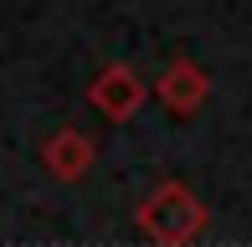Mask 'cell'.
Returning <instances> with one entry per match:
<instances>
[{
    "instance_id": "3957f363",
    "label": "cell",
    "mask_w": 252,
    "mask_h": 247,
    "mask_svg": "<svg viewBox=\"0 0 252 247\" xmlns=\"http://www.w3.org/2000/svg\"><path fill=\"white\" fill-rule=\"evenodd\" d=\"M155 98L170 108V114L190 119V114H201V108H206V98H211V77H206V67H201V62L175 57V62L165 67V72H159Z\"/></svg>"
},
{
    "instance_id": "277c9868",
    "label": "cell",
    "mask_w": 252,
    "mask_h": 247,
    "mask_svg": "<svg viewBox=\"0 0 252 247\" xmlns=\"http://www.w3.org/2000/svg\"><path fill=\"white\" fill-rule=\"evenodd\" d=\"M93 160H98V150H93V139H88L83 129H52L47 139H41V165H47V175L62 181V185L83 181V175L93 170Z\"/></svg>"
},
{
    "instance_id": "7a4b0ae2",
    "label": "cell",
    "mask_w": 252,
    "mask_h": 247,
    "mask_svg": "<svg viewBox=\"0 0 252 247\" xmlns=\"http://www.w3.org/2000/svg\"><path fill=\"white\" fill-rule=\"evenodd\" d=\"M88 103H93L108 124H129L144 103H150V83H144L129 62H108L93 83H88Z\"/></svg>"
},
{
    "instance_id": "6da1fadb",
    "label": "cell",
    "mask_w": 252,
    "mask_h": 247,
    "mask_svg": "<svg viewBox=\"0 0 252 247\" xmlns=\"http://www.w3.org/2000/svg\"><path fill=\"white\" fill-rule=\"evenodd\" d=\"M134 221H139L144 242H155V247H190L211 227V211H206V201L186 181H165V185H155L144 196Z\"/></svg>"
}]
</instances>
